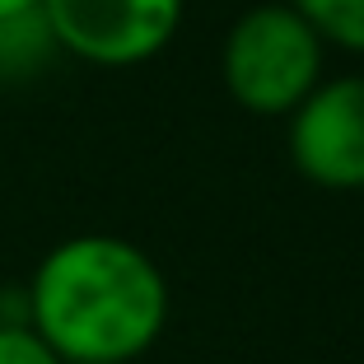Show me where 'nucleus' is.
<instances>
[{
	"label": "nucleus",
	"mask_w": 364,
	"mask_h": 364,
	"mask_svg": "<svg viewBox=\"0 0 364 364\" xmlns=\"http://www.w3.org/2000/svg\"><path fill=\"white\" fill-rule=\"evenodd\" d=\"M289 159L322 192H364V75L322 80L289 112Z\"/></svg>",
	"instance_id": "4"
},
{
	"label": "nucleus",
	"mask_w": 364,
	"mask_h": 364,
	"mask_svg": "<svg viewBox=\"0 0 364 364\" xmlns=\"http://www.w3.org/2000/svg\"><path fill=\"white\" fill-rule=\"evenodd\" d=\"M52 56H61V47H56L43 10H23V14L0 19V80L5 85L43 75L52 65Z\"/></svg>",
	"instance_id": "5"
},
{
	"label": "nucleus",
	"mask_w": 364,
	"mask_h": 364,
	"mask_svg": "<svg viewBox=\"0 0 364 364\" xmlns=\"http://www.w3.org/2000/svg\"><path fill=\"white\" fill-rule=\"evenodd\" d=\"M23 10H38V0H0V19H10V14H23Z\"/></svg>",
	"instance_id": "8"
},
{
	"label": "nucleus",
	"mask_w": 364,
	"mask_h": 364,
	"mask_svg": "<svg viewBox=\"0 0 364 364\" xmlns=\"http://www.w3.org/2000/svg\"><path fill=\"white\" fill-rule=\"evenodd\" d=\"M322 43L294 5H257L229 23L220 75L252 117H289L322 85Z\"/></svg>",
	"instance_id": "2"
},
{
	"label": "nucleus",
	"mask_w": 364,
	"mask_h": 364,
	"mask_svg": "<svg viewBox=\"0 0 364 364\" xmlns=\"http://www.w3.org/2000/svg\"><path fill=\"white\" fill-rule=\"evenodd\" d=\"M28 327L61 364H131L168 327L159 262L117 234L56 243L23 285Z\"/></svg>",
	"instance_id": "1"
},
{
	"label": "nucleus",
	"mask_w": 364,
	"mask_h": 364,
	"mask_svg": "<svg viewBox=\"0 0 364 364\" xmlns=\"http://www.w3.org/2000/svg\"><path fill=\"white\" fill-rule=\"evenodd\" d=\"M0 364H61L28 322H0Z\"/></svg>",
	"instance_id": "7"
},
{
	"label": "nucleus",
	"mask_w": 364,
	"mask_h": 364,
	"mask_svg": "<svg viewBox=\"0 0 364 364\" xmlns=\"http://www.w3.org/2000/svg\"><path fill=\"white\" fill-rule=\"evenodd\" d=\"M187 0H38L56 47L75 61L127 70L178 38Z\"/></svg>",
	"instance_id": "3"
},
{
	"label": "nucleus",
	"mask_w": 364,
	"mask_h": 364,
	"mask_svg": "<svg viewBox=\"0 0 364 364\" xmlns=\"http://www.w3.org/2000/svg\"><path fill=\"white\" fill-rule=\"evenodd\" d=\"M322 43L364 56V0H289Z\"/></svg>",
	"instance_id": "6"
}]
</instances>
